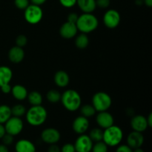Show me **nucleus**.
<instances>
[{"instance_id": "obj_1", "label": "nucleus", "mask_w": 152, "mask_h": 152, "mask_svg": "<svg viewBox=\"0 0 152 152\" xmlns=\"http://www.w3.org/2000/svg\"><path fill=\"white\" fill-rule=\"evenodd\" d=\"M26 120L32 126H42L46 121L48 113L45 108L40 105H32L26 111Z\"/></svg>"}, {"instance_id": "obj_2", "label": "nucleus", "mask_w": 152, "mask_h": 152, "mask_svg": "<svg viewBox=\"0 0 152 152\" xmlns=\"http://www.w3.org/2000/svg\"><path fill=\"white\" fill-rule=\"evenodd\" d=\"M98 19L91 13H84L79 16L76 23L78 31L83 34H88L95 31L98 27Z\"/></svg>"}, {"instance_id": "obj_3", "label": "nucleus", "mask_w": 152, "mask_h": 152, "mask_svg": "<svg viewBox=\"0 0 152 152\" xmlns=\"http://www.w3.org/2000/svg\"><path fill=\"white\" fill-rule=\"evenodd\" d=\"M60 101L69 111H75L81 106L82 99L80 94L74 90H67L61 95Z\"/></svg>"}, {"instance_id": "obj_4", "label": "nucleus", "mask_w": 152, "mask_h": 152, "mask_svg": "<svg viewBox=\"0 0 152 152\" xmlns=\"http://www.w3.org/2000/svg\"><path fill=\"white\" fill-rule=\"evenodd\" d=\"M123 138V130L119 126H113L107 128L103 132L102 141L108 146L114 147L120 145Z\"/></svg>"}, {"instance_id": "obj_5", "label": "nucleus", "mask_w": 152, "mask_h": 152, "mask_svg": "<svg viewBox=\"0 0 152 152\" xmlns=\"http://www.w3.org/2000/svg\"><path fill=\"white\" fill-rule=\"evenodd\" d=\"M112 99L105 92H97L92 97V105L96 111H105L111 106Z\"/></svg>"}, {"instance_id": "obj_6", "label": "nucleus", "mask_w": 152, "mask_h": 152, "mask_svg": "<svg viewBox=\"0 0 152 152\" xmlns=\"http://www.w3.org/2000/svg\"><path fill=\"white\" fill-rule=\"evenodd\" d=\"M25 19L28 23L31 25L38 24L42 20L43 16V11L40 6L36 4H29L25 9L24 13Z\"/></svg>"}, {"instance_id": "obj_7", "label": "nucleus", "mask_w": 152, "mask_h": 152, "mask_svg": "<svg viewBox=\"0 0 152 152\" xmlns=\"http://www.w3.org/2000/svg\"><path fill=\"white\" fill-rule=\"evenodd\" d=\"M4 126L6 133L13 135L14 137L19 134L22 132L24 124L20 117L13 116L4 123Z\"/></svg>"}, {"instance_id": "obj_8", "label": "nucleus", "mask_w": 152, "mask_h": 152, "mask_svg": "<svg viewBox=\"0 0 152 152\" xmlns=\"http://www.w3.org/2000/svg\"><path fill=\"white\" fill-rule=\"evenodd\" d=\"M76 152H91L93 147V141L88 135L80 134L74 144Z\"/></svg>"}, {"instance_id": "obj_9", "label": "nucleus", "mask_w": 152, "mask_h": 152, "mask_svg": "<svg viewBox=\"0 0 152 152\" xmlns=\"http://www.w3.org/2000/svg\"><path fill=\"white\" fill-rule=\"evenodd\" d=\"M104 25L110 29L117 28L120 22V15L117 10L111 9L107 10L103 16Z\"/></svg>"}, {"instance_id": "obj_10", "label": "nucleus", "mask_w": 152, "mask_h": 152, "mask_svg": "<svg viewBox=\"0 0 152 152\" xmlns=\"http://www.w3.org/2000/svg\"><path fill=\"white\" fill-rule=\"evenodd\" d=\"M61 137L59 131L53 128H48L42 131L41 134V139L45 143L52 145L57 143Z\"/></svg>"}, {"instance_id": "obj_11", "label": "nucleus", "mask_w": 152, "mask_h": 152, "mask_svg": "<svg viewBox=\"0 0 152 152\" xmlns=\"http://www.w3.org/2000/svg\"><path fill=\"white\" fill-rule=\"evenodd\" d=\"M127 145L132 149L141 148L144 142V137L141 132L133 131L127 137Z\"/></svg>"}, {"instance_id": "obj_12", "label": "nucleus", "mask_w": 152, "mask_h": 152, "mask_svg": "<svg viewBox=\"0 0 152 152\" xmlns=\"http://www.w3.org/2000/svg\"><path fill=\"white\" fill-rule=\"evenodd\" d=\"M96 121L98 126L101 129H107L110 126H113L114 123V120L113 116L108 111H100L97 114L96 117Z\"/></svg>"}, {"instance_id": "obj_13", "label": "nucleus", "mask_w": 152, "mask_h": 152, "mask_svg": "<svg viewBox=\"0 0 152 152\" xmlns=\"http://www.w3.org/2000/svg\"><path fill=\"white\" fill-rule=\"evenodd\" d=\"M89 127V121L88 118L80 116L77 117L74 120L72 124V129L74 132H76L78 134H83L87 132Z\"/></svg>"}, {"instance_id": "obj_14", "label": "nucleus", "mask_w": 152, "mask_h": 152, "mask_svg": "<svg viewBox=\"0 0 152 152\" xmlns=\"http://www.w3.org/2000/svg\"><path fill=\"white\" fill-rule=\"evenodd\" d=\"M131 126L133 131L138 132H143L148 128L146 117L142 115H136L132 117L131 120Z\"/></svg>"}, {"instance_id": "obj_15", "label": "nucleus", "mask_w": 152, "mask_h": 152, "mask_svg": "<svg viewBox=\"0 0 152 152\" xmlns=\"http://www.w3.org/2000/svg\"><path fill=\"white\" fill-rule=\"evenodd\" d=\"M78 29L74 23H71L67 21L61 26L59 33L60 35L65 39H71L75 37L77 34Z\"/></svg>"}, {"instance_id": "obj_16", "label": "nucleus", "mask_w": 152, "mask_h": 152, "mask_svg": "<svg viewBox=\"0 0 152 152\" xmlns=\"http://www.w3.org/2000/svg\"><path fill=\"white\" fill-rule=\"evenodd\" d=\"M8 58L13 63H19L25 58V52L22 48L14 46L8 51Z\"/></svg>"}, {"instance_id": "obj_17", "label": "nucleus", "mask_w": 152, "mask_h": 152, "mask_svg": "<svg viewBox=\"0 0 152 152\" xmlns=\"http://www.w3.org/2000/svg\"><path fill=\"white\" fill-rule=\"evenodd\" d=\"M16 152H36V147L31 141L28 140H19L15 145Z\"/></svg>"}, {"instance_id": "obj_18", "label": "nucleus", "mask_w": 152, "mask_h": 152, "mask_svg": "<svg viewBox=\"0 0 152 152\" xmlns=\"http://www.w3.org/2000/svg\"><path fill=\"white\" fill-rule=\"evenodd\" d=\"M77 4L83 13H92L96 7V0H77Z\"/></svg>"}, {"instance_id": "obj_19", "label": "nucleus", "mask_w": 152, "mask_h": 152, "mask_svg": "<svg viewBox=\"0 0 152 152\" xmlns=\"http://www.w3.org/2000/svg\"><path fill=\"white\" fill-rule=\"evenodd\" d=\"M70 78L68 74L64 71H59L54 75V83L60 88L66 87L69 84Z\"/></svg>"}, {"instance_id": "obj_20", "label": "nucleus", "mask_w": 152, "mask_h": 152, "mask_svg": "<svg viewBox=\"0 0 152 152\" xmlns=\"http://www.w3.org/2000/svg\"><path fill=\"white\" fill-rule=\"evenodd\" d=\"M12 95L16 99L19 101L25 100L28 96V91L22 85H16L12 87L11 91Z\"/></svg>"}, {"instance_id": "obj_21", "label": "nucleus", "mask_w": 152, "mask_h": 152, "mask_svg": "<svg viewBox=\"0 0 152 152\" xmlns=\"http://www.w3.org/2000/svg\"><path fill=\"white\" fill-rule=\"evenodd\" d=\"M13 77V72L9 67L0 66V87L8 84Z\"/></svg>"}, {"instance_id": "obj_22", "label": "nucleus", "mask_w": 152, "mask_h": 152, "mask_svg": "<svg viewBox=\"0 0 152 152\" xmlns=\"http://www.w3.org/2000/svg\"><path fill=\"white\" fill-rule=\"evenodd\" d=\"M11 117V108L7 105H0V123L4 124Z\"/></svg>"}, {"instance_id": "obj_23", "label": "nucleus", "mask_w": 152, "mask_h": 152, "mask_svg": "<svg viewBox=\"0 0 152 152\" xmlns=\"http://www.w3.org/2000/svg\"><path fill=\"white\" fill-rule=\"evenodd\" d=\"M28 99L32 105H40L42 102V96L38 91H32L28 94Z\"/></svg>"}, {"instance_id": "obj_24", "label": "nucleus", "mask_w": 152, "mask_h": 152, "mask_svg": "<svg viewBox=\"0 0 152 152\" xmlns=\"http://www.w3.org/2000/svg\"><path fill=\"white\" fill-rule=\"evenodd\" d=\"M89 44L88 37L86 35V34H80L75 39V45L78 48L84 49L88 47Z\"/></svg>"}, {"instance_id": "obj_25", "label": "nucleus", "mask_w": 152, "mask_h": 152, "mask_svg": "<svg viewBox=\"0 0 152 152\" xmlns=\"http://www.w3.org/2000/svg\"><path fill=\"white\" fill-rule=\"evenodd\" d=\"M80 113H81L82 116L86 117V118H90L92 116L95 114L96 111L92 105H89V104H86V105L80 106Z\"/></svg>"}, {"instance_id": "obj_26", "label": "nucleus", "mask_w": 152, "mask_h": 152, "mask_svg": "<svg viewBox=\"0 0 152 152\" xmlns=\"http://www.w3.org/2000/svg\"><path fill=\"white\" fill-rule=\"evenodd\" d=\"M88 136L93 142H99V141L102 140L103 131L102 129H99V128H94V129H93L91 131Z\"/></svg>"}, {"instance_id": "obj_27", "label": "nucleus", "mask_w": 152, "mask_h": 152, "mask_svg": "<svg viewBox=\"0 0 152 152\" xmlns=\"http://www.w3.org/2000/svg\"><path fill=\"white\" fill-rule=\"evenodd\" d=\"M26 108L22 104H17V105H13V108H11L12 116H14V117H22L26 113Z\"/></svg>"}, {"instance_id": "obj_28", "label": "nucleus", "mask_w": 152, "mask_h": 152, "mask_svg": "<svg viewBox=\"0 0 152 152\" xmlns=\"http://www.w3.org/2000/svg\"><path fill=\"white\" fill-rule=\"evenodd\" d=\"M61 94L57 90H50L47 94L48 100L52 103H56L61 99Z\"/></svg>"}, {"instance_id": "obj_29", "label": "nucleus", "mask_w": 152, "mask_h": 152, "mask_svg": "<svg viewBox=\"0 0 152 152\" xmlns=\"http://www.w3.org/2000/svg\"><path fill=\"white\" fill-rule=\"evenodd\" d=\"M108 145L103 142V141H99V142H95L94 145H93L91 151L92 152H108Z\"/></svg>"}, {"instance_id": "obj_30", "label": "nucleus", "mask_w": 152, "mask_h": 152, "mask_svg": "<svg viewBox=\"0 0 152 152\" xmlns=\"http://www.w3.org/2000/svg\"><path fill=\"white\" fill-rule=\"evenodd\" d=\"M28 43V38L25 35H19L16 39V46H19L20 48L25 47Z\"/></svg>"}, {"instance_id": "obj_31", "label": "nucleus", "mask_w": 152, "mask_h": 152, "mask_svg": "<svg viewBox=\"0 0 152 152\" xmlns=\"http://www.w3.org/2000/svg\"><path fill=\"white\" fill-rule=\"evenodd\" d=\"M14 4L18 9L25 10L29 5V0H14Z\"/></svg>"}, {"instance_id": "obj_32", "label": "nucleus", "mask_w": 152, "mask_h": 152, "mask_svg": "<svg viewBox=\"0 0 152 152\" xmlns=\"http://www.w3.org/2000/svg\"><path fill=\"white\" fill-rule=\"evenodd\" d=\"M1 140H2V144L5 145L6 146H8V145H10L13 142V136L7 133H5V134L1 138Z\"/></svg>"}, {"instance_id": "obj_33", "label": "nucleus", "mask_w": 152, "mask_h": 152, "mask_svg": "<svg viewBox=\"0 0 152 152\" xmlns=\"http://www.w3.org/2000/svg\"><path fill=\"white\" fill-rule=\"evenodd\" d=\"M59 1L63 7L67 8L74 7L77 4V0H59Z\"/></svg>"}, {"instance_id": "obj_34", "label": "nucleus", "mask_w": 152, "mask_h": 152, "mask_svg": "<svg viewBox=\"0 0 152 152\" xmlns=\"http://www.w3.org/2000/svg\"><path fill=\"white\" fill-rule=\"evenodd\" d=\"M110 2H111L110 0H96V7H99L102 9L109 7Z\"/></svg>"}, {"instance_id": "obj_35", "label": "nucleus", "mask_w": 152, "mask_h": 152, "mask_svg": "<svg viewBox=\"0 0 152 152\" xmlns=\"http://www.w3.org/2000/svg\"><path fill=\"white\" fill-rule=\"evenodd\" d=\"M61 152H76L74 144L65 143L61 148Z\"/></svg>"}, {"instance_id": "obj_36", "label": "nucleus", "mask_w": 152, "mask_h": 152, "mask_svg": "<svg viewBox=\"0 0 152 152\" xmlns=\"http://www.w3.org/2000/svg\"><path fill=\"white\" fill-rule=\"evenodd\" d=\"M116 152H133V149L128 145H120L117 147Z\"/></svg>"}, {"instance_id": "obj_37", "label": "nucleus", "mask_w": 152, "mask_h": 152, "mask_svg": "<svg viewBox=\"0 0 152 152\" xmlns=\"http://www.w3.org/2000/svg\"><path fill=\"white\" fill-rule=\"evenodd\" d=\"M78 17H79V16L77 15V13H71L68 14V18H67V19H68V20L67 21L69 22H71V23L76 24L77 22V19H78Z\"/></svg>"}, {"instance_id": "obj_38", "label": "nucleus", "mask_w": 152, "mask_h": 152, "mask_svg": "<svg viewBox=\"0 0 152 152\" xmlns=\"http://www.w3.org/2000/svg\"><path fill=\"white\" fill-rule=\"evenodd\" d=\"M0 88H1V91H2L4 94H9L10 91H11L12 87L10 86V83H8V84L4 85V86H1Z\"/></svg>"}, {"instance_id": "obj_39", "label": "nucleus", "mask_w": 152, "mask_h": 152, "mask_svg": "<svg viewBox=\"0 0 152 152\" xmlns=\"http://www.w3.org/2000/svg\"><path fill=\"white\" fill-rule=\"evenodd\" d=\"M48 152H61V148L56 144H52L49 146Z\"/></svg>"}, {"instance_id": "obj_40", "label": "nucleus", "mask_w": 152, "mask_h": 152, "mask_svg": "<svg viewBox=\"0 0 152 152\" xmlns=\"http://www.w3.org/2000/svg\"><path fill=\"white\" fill-rule=\"evenodd\" d=\"M30 1H31V3H32L33 4H36V5L40 6L42 5V4H44L47 0H30Z\"/></svg>"}, {"instance_id": "obj_41", "label": "nucleus", "mask_w": 152, "mask_h": 152, "mask_svg": "<svg viewBox=\"0 0 152 152\" xmlns=\"http://www.w3.org/2000/svg\"><path fill=\"white\" fill-rule=\"evenodd\" d=\"M5 129H4V126H3V124L0 123V139L2 138V137L5 134Z\"/></svg>"}, {"instance_id": "obj_42", "label": "nucleus", "mask_w": 152, "mask_h": 152, "mask_svg": "<svg viewBox=\"0 0 152 152\" xmlns=\"http://www.w3.org/2000/svg\"><path fill=\"white\" fill-rule=\"evenodd\" d=\"M147 123H148V126L149 128H151L152 126V114L150 113L149 115L148 116V117H146Z\"/></svg>"}, {"instance_id": "obj_43", "label": "nucleus", "mask_w": 152, "mask_h": 152, "mask_svg": "<svg viewBox=\"0 0 152 152\" xmlns=\"http://www.w3.org/2000/svg\"><path fill=\"white\" fill-rule=\"evenodd\" d=\"M0 152H9L7 146L4 144H0Z\"/></svg>"}, {"instance_id": "obj_44", "label": "nucleus", "mask_w": 152, "mask_h": 152, "mask_svg": "<svg viewBox=\"0 0 152 152\" xmlns=\"http://www.w3.org/2000/svg\"><path fill=\"white\" fill-rule=\"evenodd\" d=\"M143 3L148 7H152V0H143Z\"/></svg>"}, {"instance_id": "obj_45", "label": "nucleus", "mask_w": 152, "mask_h": 152, "mask_svg": "<svg viewBox=\"0 0 152 152\" xmlns=\"http://www.w3.org/2000/svg\"><path fill=\"white\" fill-rule=\"evenodd\" d=\"M133 152H145L143 149H142L141 148H135V149H133Z\"/></svg>"}]
</instances>
